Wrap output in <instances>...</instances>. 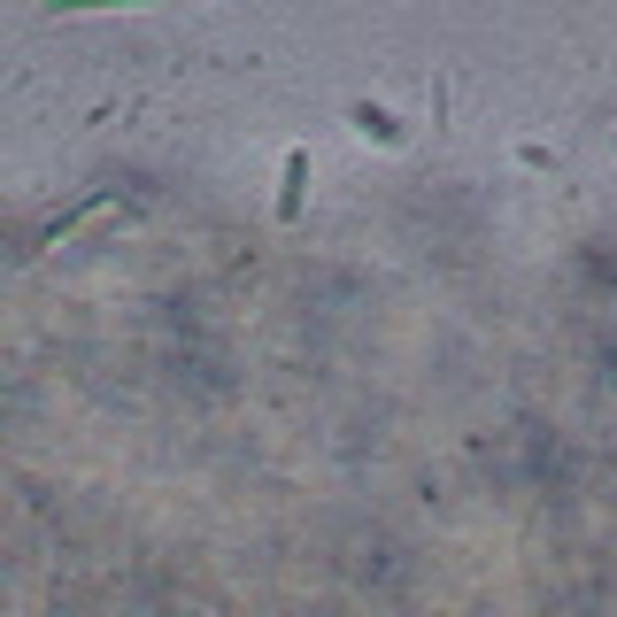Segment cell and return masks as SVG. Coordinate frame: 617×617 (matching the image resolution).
<instances>
[{"instance_id": "cell-1", "label": "cell", "mask_w": 617, "mask_h": 617, "mask_svg": "<svg viewBox=\"0 0 617 617\" xmlns=\"http://www.w3.org/2000/svg\"><path fill=\"white\" fill-rule=\"evenodd\" d=\"M302 178H308V154L294 148V154H286V193H279V216H286V224L302 216Z\"/></svg>"}, {"instance_id": "cell-2", "label": "cell", "mask_w": 617, "mask_h": 617, "mask_svg": "<svg viewBox=\"0 0 617 617\" xmlns=\"http://www.w3.org/2000/svg\"><path fill=\"white\" fill-rule=\"evenodd\" d=\"M355 124H363V132H378V140H394V117H386V109H371V101L355 109Z\"/></svg>"}, {"instance_id": "cell-3", "label": "cell", "mask_w": 617, "mask_h": 617, "mask_svg": "<svg viewBox=\"0 0 617 617\" xmlns=\"http://www.w3.org/2000/svg\"><path fill=\"white\" fill-rule=\"evenodd\" d=\"M62 8H109V0H62Z\"/></svg>"}]
</instances>
